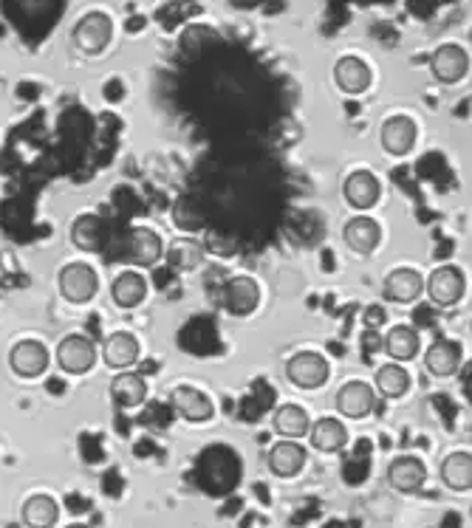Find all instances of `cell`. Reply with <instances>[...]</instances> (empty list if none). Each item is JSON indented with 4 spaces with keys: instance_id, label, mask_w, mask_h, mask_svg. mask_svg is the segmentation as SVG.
<instances>
[{
    "instance_id": "obj_1",
    "label": "cell",
    "mask_w": 472,
    "mask_h": 528,
    "mask_svg": "<svg viewBox=\"0 0 472 528\" xmlns=\"http://www.w3.org/2000/svg\"><path fill=\"white\" fill-rule=\"evenodd\" d=\"M57 288H60V297L66 303L85 305L97 297L99 291V274L91 263H66L60 274H57Z\"/></svg>"
},
{
    "instance_id": "obj_2",
    "label": "cell",
    "mask_w": 472,
    "mask_h": 528,
    "mask_svg": "<svg viewBox=\"0 0 472 528\" xmlns=\"http://www.w3.org/2000/svg\"><path fill=\"white\" fill-rule=\"evenodd\" d=\"M71 37H74V46L80 48L82 54H88V57L102 54L114 40V20L105 12H88L77 20Z\"/></svg>"
},
{
    "instance_id": "obj_3",
    "label": "cell",
    "mask_w": 472,
    "mask_h": 528,
    "mask_svg": "<svg viewBox=\"0 0 472 528\" xmlns=\"http://www.w3.org/2000/svg\"><path fill=\"white\" fill-rule=\"evenodd\" d=\"M283 373H286V382L294 384V387H300V390H317V387H323L328 382L331 368H328L323 353L300 351L286 362Z\"/></svg>"
},
{
    "instance_id": "obj_4",
    "label": "cell",
    "mask_w": 472,
    "mask_h": 528,
    "mask_svg": "<svg viewBox=\"0 0 472 528\" xmlns=\"http://www.w3.org/2000/svg\"><path fill=\"white\" fill-rule=\"evenodd\" d=\"M54 359H57V368L63 370V373H74V376L88 373L99 359L97 342L91 336L71 334L66 339H60V345L54 351Z\"/></svg>"
},
{
    "instance_id": "obj_5",
    "label": "cell",
    "mask_w": 472,
    "mask_h": 528,
    "mask_svg": "<svg viewBox=\"0 0 472 528\" xmlns=\"http://www.w3.org/2000/svg\"><path fill=\"white\" fill-rule=\"evenodd\" d=\"M122 246H125V252H122L125 263L142 266V269L156 266L164 255L162 235L156 229H150V226H133V229H128Z\"/></svg>"
},
{
    "instance_id": "obj_6",
    "label": "cell",
    "mask_w": 472,
    "mask_h": 528,
    "mask_svg": "<svg viewBox=\"0 0 472 528\" xmlns=\"http://www.w3.org/2000/svg\"><path fill=\"white\" fill-rule=\"evenodd\" d=\"M51 365V353L43 342L37 339H20L9 351V368L20 379H37L43 376Z\"/></svg>"
},
{
    "instance_id": "obj_7",
    "label": "cell",
    "mask_w": 472,
    "mask_h": 528,
    "mask_svg": "<svg viewBox=\"0 0 472 528\" xmlns=\"http://www.w3.org/2000/svg\"><path fill=\"white\" fill-rule=\"evenodd\" d=\"M464 288H467V280H464V272L458 266H439V269H433V274L424 283L427 297L441 308L456 305L464 297Z\"/></svg>"
},
{
    "instance_id": "obj_8",
    "label": "cell",
    "mask_w": 472,
    "mask_h": 528,
    "mask_svg": "<svg viewBox=\"0 0 472 528\" xmlns=\"http://www.w3.org/2000/svg\"><path fill=\"white\" fill-rule=\"evenodd\" d=\"M430 71L441 85H456L467 77L470 71V54L456 43H444L433 51L430 57Z\"/></svg>"
},
{
    "instance_id": "obj_9",
    "label": "cell",
    "mask_w": 472,
    "mask_h": 528,
    "mask_svg": "<svg viewBox=\"0 0 472 528\" xmlns=\"http://www.w3.org/2000/svg\"><path fill=\"white\" fill-rule=\"evenodd\" d=\"M170 404H173V410H176L184 421H190V424H207L212 418V413H215L210 396H207L204 390H198V387H190V384L173 387Z\"/></svg>"
},
{
    "instance_id": "obj_10",
    "label": "cell",
    "mask_w": 472,
    "mask_h": 528,
    "mask_svg": "<svg viewBox=\"0 0 472 528\" xmlns=\"http://www.w3.org/2000/svg\"><path fill=\"white\" fill-rule=\"evenodd\" d=\"M334 404L345 418H368L376 410V390L368 382H345L337 390Z\"/></svg>"
},
{
    "instance_id": "obj_11",
    "label": "cell",
    "mask_w": 472,
    "mask_h": 528,
    "mask_svg": "<svg viewBox=\"0 0 472 528\" xmlns=\"http://www.w3.org/2000/svg\"><path fill=\"white\" fill-rule=\"evenodd\" d=\"M258 303H261V286L252 277H246V274L232 277L227 288H224V305H227V311L232 317H249V314H255Z\"/></svg>"
},
{
    "instance_id": "obj_12",
    "label": "cell",
    "mask_w": 472,
    "mask_h": 528,
    "mask_svg": "<svg viewBox=\"0 0 472 528\" xmlns=\"http://www.w3.org/2000/svg\"><path fill=\"white\" fill-rule=\"evenodd\" d=\"M342 195H345V201L351 207L365 212V209H374L379 204L382 184H379V178L371 170H354L351 176L345 178V184H342Z\"/></svg>"
},
{
    "instance_id": "obj_13",
    "label": "cell",
    "mask_w": 472,
    "mask_h": 528,
    "mask_svg": "<svg viewBox=\"0 0 472 528\" xmlns=\"http://www.w3.org/2000/svg\"><path fill=\"white\" fill-rule=\"evenodd\" d=\"M424 480H427V466L416 455H399L388 466V483H391L396 492H402V495L419 492L424 486Z\"/></svg>"
},
{
    "instance_id": "obj_14",
    "label": "cell",
    "mask_w": 472,
    "mask_h": 528,
    "mask_svg": "<svg viewBox=\"0 0 472 528\" xmlns=\"http://www.w3.org/2000/svg\"><path fill=\"white\" fill-rule=\"evenodd\" d=\"M342 240L357 255H374L376 249H379V243H382V226L376 224L374 218H368V215H357V218H351L345 224Z\"/></svg>"
},
{
    "instance_id": "obj_15",
    "label": "cell",
    "mask_w": 472,
    "mask_h": 528,
    "mask_svg": "<svg viewBox=\"0 0 472 528\" xmlns=\"http://www.w3.org/2000/svg\"><path fill=\"white\" fill-rule=\"evenodd\" d=\"M424 283H427V280H424L416 269H393V272L385 277V283H382V294H385V300H391V303L407 305L422 297Z\"/></svg>"
},
{
    "instance_id": "obj_16",
    "label": "cell",
    "mask_w": 472,
    "mask_h": 528,
    "mask_svg": "<svg viewBox=\"0 0 472 528\" xmlns=\"http://www.w3.org/2000/svg\"><path fill=\"white\" fill-rule=\"evenodd\" d=\"M306 449L300 447L297 441L292 438H283L280 444L269 449V458H266V464H269V472L277 475V478H294V475H300L303 472V466H306Z\"/></svg>"
},
{
    "instance_id": "obj_17",
    "label": "cell",
    "mask_w": 472,
    "mask_h": 528,
    "mask_svg": "<svg viewBox=\"0 0 472 528\" xmlns=\"http://www.w3.org/2000/svg\"><path fill=\"white\" fill-rule=\"evenodd\" d=\"M379 142L391 156H407L416 144V122L407 116H391L379 130Z\"/></svg>"
},
{
    "instance_id": "obj_18",
    "label": "cell",
    "mask_w": 472,
    "mask_h": 528,
    "mask_svg": "<svg viewBox=\"0 0 472 528\" xmlns=\"http://www.w3.org/2000/svg\"><path fill=\"white\" fill-rule=\"evenodd\" d=\"M424 368L430 370L433 376L439 379H447V376H456L458 368H461V348L453 339H436L427 345V353H424Z\"/></svg>"
},
{
    "instance_id": "obj_19",
    "label": "cell",
    "mask_w": 472,
    "mask_h": 528,
    "mask_svg": "<svg viewBox=\"0 0 472 528\" xmlns=\"http://www.w3.org/2000/svg\"><path fill=\"white\" fill-rule=\"evenodd\" d=\"M139 339L128 331H116L111 334L105 342H102V362L108 365V368L114 370H125L136 365V359H139Z\"/></svg>"
},
{
    "instance_id": "obj_20",
    "label": "cell",
    "mask_w": 472,
    "mask_h": 528,
    "mask_svg": "<svg viewBox=\"0 0 472 528\" xmlns=\"http://www.w3.org/2000/svg\"><path fill=\"white\" fill-rule=\"evenodd\" d=\"M371 80H374L371 68L359 57H342L340 63L334 65V82L345 94H365L371 88Z\"/></svg>"
},
{
    "instance_id": "obj_21",
    "label": "cell",
    "mask_w": 472,
    "mask_h": 528,
    "mask_svg": "<svg viewBox=\"0 0 472 528\" xmlns=\"http://www.w3.org/2000/svg\"><path fill=\"white\" fill-rule=\"evenodd\" d=\"M111 297L122 311H133L136 305L145 303L147 297V280L145 274H139L136 269L116 274L114 283H111Z\"/></svg>"
},
{
    "instance_id": "obj_22",
    "label": "cell",
    "mask_w": 472,
    "mask_h": 528,
    "mask_svg": "<svg viewBox=\"0 0 472 528\" xmlns=\"http://www.w3.org/2000/svg\"><path fill=\"white\" fill-rule=\"evenodd\" d=\"M441 483L450 489V492H470L472 489V452H450L439 466Z\"/></svg>"
},
{
    "instance_id": "obj_23",
    "label": "cell",
    "mask_w": 472,
    "mask_h": 528,
    "mask_svg": "<svg viewBox=\"0 0 472 528\" xmlns=\"http://www.w3.org/2000/svg\"><path fill=\"white\" fill-rule=\"evenodd\" d=\"M309 441L317 452L331 455V452H340L348 444V430H345V424L337 421V418H320V421L311 424Z\"/></svg>"
},
{
    "instance_id": "obj_24",
    "label": "cell",
    "mask_w": 472,
    "mask_h": 528,
    "mask_svg": "<svg viewBox=\"0 0 472 528\" xmlns=\"http://www.w3.org/2000/svg\"><path fill=\"white\" fill-rule=\"evenodd\" d=\"M385 351L393 362H410L422 351V339H419L413 325H393L385 336Z\"/></svg>"
},
{
    "instance_id": "obj_25",
    "label": "cell",
    "mask_w": 472,
    "mask_h": 528,
    "mask_svg": "<svg viewBox=\"0 0 472 528\" xmlns=\"http://www.w3.org/2000/svg\"><path fill=\"white\" fill-rule=\"evenodd\" d=\"M272 424H275L277 435L292 438V441H300V438H303V435H309V430H311L309 413H306L300 404H280V407H277L275 418H272Z\"/></svg>"
},
{
    "instance_id": "obj_26",
    "label": "cell",
    "mask_w": 472,
    "mask_h": 528,
    "mask_svg": "<svg viewBox=\"0 0 472 528\" xmlns=\"http://www.w3.org/2000/svg\"><path fill=\"white\" fill-rule=\"evenodd\" d=\"M20 514L29 528H54L60 520V506L51 495H32L23 503Z\"/></svg>"
},
{
    "instance_id": "obj_27",
    "label": "cell",
    "mask_w": 472,
    "mask_h": 528,
    "mask_svg": "<svg viewBox=\"0 0 472 528\" xmlns=\"http://www.w3.org/2000/svg\"><path fill=\"white\" fill-rule=\"evenodd\" d=\"M111 396H114L119 407L136 410L147 399V382L142 376H136V373H119L114 382H111Z\"/></svg>"
},
{
    "instance_id": "obj_28",
    "label": "cell",
    "mask_w": 472,
    "mask_h": 528,
    "mask_svg": "<svg viewBox=\"0 0 472 528\" xmlns=\"http://www.w3.org/2000/svg\"><path fill=\"white\" fill-rule=\"evenodd\" d=\"M71 240L74 246L88 252V255H97L105 246V232H102V221L97 215H80L74 226H71Z\"/></svg>"
},
{
    "instance_id": "obj_29",
    "label": "cell",
    "mask_w": 472,
    "mask_h": 528,
    "mask_svg": "<svg viewBox=\"0 0 472 528\" xmlns=\"http://www.w3.org/2000/svg\"><path fill=\"white\" fill-rule=\"evenodd\" d=\"M374 384L379 396L399 399V396H405L407 390H410V373L399 362H391V365H382V368L376 370Z\"/></svg>"
},
{
    "instance_id": "obj_30",
    "label": "cell",
    "mask_w": 472,
    "mask_h": 528,
    "mask_svg": "<svg viewBox=\"0 0 472 528\" xmlns=\"http://www.w3.org/2000/svg\"><path fill=\"white\" fill-rule=\"evenodd\" d=\"M167 260H170V266L179 269V272H193V269H198V263L204 260V243L190 238L176 240L173 249L167 252Z\"/></svg>"
},
{
    "instance_id": "obj_31",
    "label": "cell",
    "mask_w": 472,
    "mask_h": 528,
    "mask_svg": "<svg viewBox=\"0 0 472 528\" xmlns=\"http://www.w3.org/2000/svg\"><path fill=\"white\" fill-rule=\"evenodd\" d=\"M173 221L184 232H196V229H201V212L190 201H179L173 209Z\"/></svg>"
},
{
    "instance_id": "obj_32",
    "label": "cell",
    "mask_w": 472,
    "mask_h": 528,
    "mask_svg": "<svg viewBox=\"0 0 472 528\" xmlns=\"http://www.w3.org/2000/svg\"><path fill=\"white\" fill-rule=\"evenodd\" d=\"M204 249H207V252H215V255H235L238 243L229 238V235H221V232H207Z\"/></svg>"
},
{
    "instance_id": "obj_33",
    "label": "cell",
    "mask_w": 472,
    "mask_h": 528,
    "mask_svg": "<svg viewBox=\"0 0 472 528\" xmlns=\"http://www.w3.org/2000/svg\"><path fill=\"white\" fill-rule=\"evenodd\" d=\"M66 528H88V526H82V523H71V526H66Z\"/></svg>"
},
{
    "instance_id": "obj_34",
    "label": "cell",
    "mask_w": 472,
    "mask_h": 528,
    "mask_svg": "<svg viewBox=\"0 0 472 528\" xmlns=\"http://www.w3.org/2000/svg\"><path fill=\"white\" fill-rule=\"evenodd\" d=\"M470 441H472V427H470Z\"/></svg>"
},
{
    "instance_id": "obj_35",
    "label": "cell",
    "mask_w": 472,
    "mask_h": 528,
    "mask_svg": "<svg viewBox=\"0 0 472 528\" xmlns=\"http://www.w3.org/2000/svg\"><path fill=\"white\" fill-rule=\"evenodd\" d=\"M470 520H472V506H470Z\"/></svg>"
},
{
    "instance_id": "obj_36",
    "label": "cell",
    "mask_w": 472,
    "mask_h": 528,
    "mask_svg": "<svg viewBox=\"0 0 472 528\" xmlns=\"http://www.w3.org/2000/svg\"><path fill=\"white\" fill-rule=\"evenodd\" d=\"M470 331H472V322H470Z\"/></svg>"
}]
</instances>
